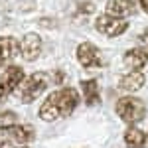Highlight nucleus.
<instances>
[{"label": "nucleus", "instance_id": "nucleus-1", "mask_svg": "<svg viewBox=\"0 0 148 148\" xmlns=\"http://www.w3.org/2000/svg\"><path fill=\"white\" fill-rule=\"evenodd\" d=\"M79 105V93L75 87H61L57 91L49 93L46 97V101L40 107V119L46 123H53L59 119H67L69 114H73V111Z\"/></svg>", "mask_w": 148, "mask_h": 148}, {"label": "nucleus", "instance_id": "nucleus-2", "mask_svg": "<svg viewBox=\"0 0 148 148\" xmlns=\"http://www.w3.org/2000/svg\"><path fill=\"white\" fill-rule=\"evenodd\" d=\"M116 114L121 116V121H125L126 125H136L144 119L146 114V107L144 103L136 99V97H123L116 101V107H114Z\"/></svg>", "mask_w": 148, "mask_h": 148}, {"label": "nucleus", "instance_id": "nucleus-3", "mask_svg": "<svg viewBox=\"0 0 148 148\" xmlns=\"http://www.w3.org/2000/svg\"><path fill=\"white\" fill-rule=\"evenodd\" d=\"M47 85H49L47 73L36 71V73H32L30 77H26V79H24V87H22V91H20V99H22V103L24 105L34 103L36 99L47 89Z\"/></svg>", "mask_w": 148, "mask_h": 148}, {"label": "nucleus", "instance_id": "nucleus-4", "mask_svg": "<svg viewBox=\"0 0 148 148\" xmlns=\"http://www.w3.org/2000/svg\"><path fill=\"white\" fill-rule=\"evenodd\" d=\"M24 79H26V73H24V69L20 65L6 67V71L0 75V103L6 101Z\"/></svg>", "mask_w": 148, "mask_h": 148}, {"label": "nucleus", "instance_id": "nucleus-5", "mask_svg": "<svg viewBox=\"0 0 148 148\" xmlns=\"http://www.w3.org/2000/svg\"><path fill=\"white\" fill-rule=\"evenodd\" d=\"M77 61L85 69H93V67H103L105 59H103L101 49L91 44V42H83L77 46Z\"/></svg>", "mask_w": 148, "mask_h": 148}, {"label": "nucleus", "instance_id": "nucleus-6", "mask_svg": "<svg viewBox=\"0 0 148 148\" xmlns=\"http://www.w3.org/2000/svg\"><path fill=\"white\" fill-rule=\"evenodd\" d=\"M95 28H97V32H101L107 38H119L121 34H125L128 30V22L121 20V18H113L109 14H101L95 20Z\"/></svg>", "mask_w": 148, "mask_h": 148}, {"label": "nucleus", "instance_id": "nucleus-7", "mask_svg": "<svg viewBox=\"0 0 148 148\" xmlns=\"http://www.w3.org/2000/svg\"><path fill=\"white\" fill-rule=\"evenodd\" d=\"M20 56V42L12 36H0V69L10 67V63Z\"/></svg>", "mask_w": 148, "mask_h": 148}, {"label": "nucleus", "instance_id": "nucleus-8", "mask_svg": "<svg viewBox=\"0 0 148 148\" xmlns=\"http://www.w3.org/2000/svg\"><path fill=\"white\" fill-rule=\"evenodd\" d=\"M42 53V38L38 34H26L20 40V56L26 61H36L38 56Z\"/></svg>", "mask_w": 148, "mask_h": 148}, {"label": "nucleus", "instance_id": "nucleus-9", "mask_svg": "<svg viewBox=\"0 0 148 148\" xmlns=\"http://www.w3.org/2000/svg\"><path fill=\"white\" fill-rule=\"evenodd\" d=\"M107 14L113 18L125 20L128 16L136 14V0H109L107 2Z\"/></svg>", "mask_w": 148, "mask_h": 148}, {"label": "nucleus", "instance_id": "nucleus-10", "mask_svg": "<svg viewBox=\"0 0 148 148\" xmlns=\"http://www.w3.org/2000/svg\"><path fill=\"white\" fill-rule=\"evenodd\" d=\"M126 67H130L132 71H140L142 67L148 65V46H140V47H132L128 49L123 57Z\"/></svg>", "mask_w": 148, "mask_h": 148}, {"label": "nucleus", "instance_id": "nucleus-11", "mask_svg": "<svg viewBox=\"0 0 148 148\" xmlns=\"http://www.w3.org/2000/svg\"><path fill=\"white\" fill-rule=\"evenodd\" d=\"M144 83H146V77H144L142 71H130V73H126L125 77H121L119 89L121 91H126V93H134L138 89H142Z\"/></svg>", "mask_w": 148, "mask_h": 148}, {"label": "nucleus", "instance_id": "nucleus-12", "mask_svg": "<svg viewBox=\"0 0 148 148\" xmlns=\"http://www.w3.org/2000/svg\"><path fill=\"white\" fill-rule=\"evenodd\" d=\"M6 132H8V138L16 144H28L36 138V130L32 125H16Z\"/></svg>", "mask_w": 148, "mask_h": 148}, {"label": "nucleus", "instance_id": "nucleus-13", "mask_svg": "<svg viewBox=\"0 0 148 148\" xmlns=\"http://www.w3.org/2000/svg\"><path fill=\"white\" fill-rule=\"evenodd\" d=\"M81 91H83V99L87 107H97L101 103V93H99V83L97 79H83L79 83Z\"/></svg>", "mask_w": 148, "mask_h": 148}, {"label": "nucleus", "instance_id": "nucleus-14", "mask_svg": "<svg viewBox=\"0 0 148 148\" xmlns=\"http://www.w3.org/2000/svg\"><path fill=\"white\" fill-rule=\"evenodd\" d=\"M125 144L128 148H144L146 146V134L136 126H130L125 132Z\"/></svg>", "mask_w": 148, "mask_h": 148}, {"label": "nucleus", "instance_id": "nucleus-15", "mask_svg": "<svg viewBox=\"0 0 148 148\" xmlns=\"http://www.w3.org/2000/svg\"><path fill=\"white\" fill-rule=\"evenodd\" d=\"M18 125V114L14 111H4L0 113V130H10L12 126Z\"/></svg>", "mask_w": 148, "mask_h": 148}, {"label": "nucleus", "instance_id": "nucleus-16", "mask_svg": "<svg viewBox=\"0 0 148 148\" xmlns=\"http://www.w3.org/2000/svg\"><path fill=\"white\" fill-rule=\"evenodd\" d=\"M79 12H83V14H91V12H95V6H93L91 2H81L79 4Z\"/></svg>", "mask_w": 148, "mask_h": 148}, {"label": "nucleus", "instance_id": "nucleus-17", "mask_svg": "<svg viewBox=\"0 0 148 148\" xmlns=\"http://www.w3.org/2000/svg\"><path fill=\"white\" fill-rule=\"evenodd\" d=\"M138 40H140L144 46H148V28H146V30H144V32H142L140 36H138Z\"/></svg>", "mask_w": 148, "mask_h": 148}, {"label": "nucleus", "instance_id": "nucleus-18", "mask_svg": "<svg viewBox=\"0 0 148 148\" xmlns=\"http://www.w3.org/2000/svg\"><path fill=\"white\" fill-rule=\"evenodd\" d=\"M136 2H138V6H140V8L148 14V0H136Z\"/></svg>", "mask_w": 148, "mask_h": 148}, {"label": "nucleus", "instance_id": "nucleus-19", "mask_svg": "<svg viewBox=\"0 0 148 148\" xmlns=\"http://www.w3.org/2000/svg\"><path fill=\"white\" fill-rule=\"evenodd\" d=\"M0 148H6V142H4L2 138H0Z\"/></svg>", "mask_w": 148, "mask_h": 148}, {"label": "nucleus", "instance_id": "nucleus-20", "mask_svg": "<svg viewBox=\"0 0 148 148\" xmlns=\"http://www.w3.org/2000/svg\"><path fill=\"white\" fill-rule=\"evenodd\" d=\"M146 148H148V136H146Z\"/></svg>", "mask_w": 148, "mask_h": 148}, {"label": "nucleus", "instance_id": "nucleus-21", "mask_svg": "<svg viewBox=\"0 0 148 148\" xmlns=\"http://www.w3.org/2000/svg\"><path fill=\"white\" fill-rule=\"evenodd\" d=\"M24 148H28V146H24Z\"/></svg>", "mask_w": 148, "mask_h": 148}]
</instances>
